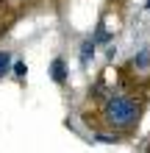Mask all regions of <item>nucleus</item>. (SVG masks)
<instances>
[{
  "label": "nucleus",
  "mask_w": 150,
  "mask_h": 153,
  "mask_svg": "<svg viewBox=\"0 0 150 153\" xmlns=\"http://www.w3.org/2000/svg\"><path fill=\"white\" fill-rule=\"evenodd\" d=\"M103 117L114 128H134L142 117V103L131 95H111L103 106Z\"/></svg>",
  "instance_id": "f257e3e1"
},
{
  "label": "nucleus",
  "mask_w": 150,
  "mask_h": 153,
  "mask_svg": "<svg viewBox=\"0 0 150 153\" xmlns=\"http://www.w3.org/2000/svg\"><path fill=\"white\" fill-rule=\"evenodd\" d=\"M50 78L56 81V84H67L69 73H67V61L61 59V56H56V59H53V64H50Z\"/></svg>",
  "instance_id": "f03ea898"
},
{
  "label": "nucleus",
  "mask_w": 150,
  "mask_h": 153,
  "mask_svg": "<svg viewBox=\"0 0 150 153\" xmlns=\"http://www.w3.org/2000/svg\"><path fill=\"white\" fill-rule=\"evenodd\" d=\"M128 67L136 70V73H145V70H150V48H142L134 59L128 61Z\"/></svg>",
  "instance_id": "7ed1b4c3"
},
{
  "label": "nucleus",
  "mask_w": 150,
  "mask_h": 153,
  "mask_svg": "<svg viewBox=\"0 0 150 153\" xmlns=\"http://www.w3.org/2000/svg\"><path fill=\"white\" fill-rule=\"evenodd\" d=\"M78 59H81V64H83V67H86V64H89V61L95 59V42H92V36L81 42V50H78Z\"/></svg>",
  "instance_id": "20e7f679"
},
{
  "label": "nucleus",
  "mask_w": 150,
  "mask_h": 153,
  "mask_svg": "<svg viewBox=\"0 0 150 153\" xmlns=\"http://www.w3.org/2000/svg\"><path fill=\"white\" fill-rule=\"evenodd\" d=\"M8 70H11V53H8V50H0V78L8 75Z\"/></svg>",
  "instance_id": "39448f33"
},
{
  "label": "nucleus",
  "mask_w": 150,
  "mask_h": 153,
  "mask_svg": "<svg viewBox=\"0 0 150 153\" xmlns=\"http://www.w3.org/2000/svg\"><path fill=\"white\" fill-rule=\"evenodd\" d=\"M14 73H17V78H25V73H28V67H25V61H14Z\"/></svg>",
  "instance_id": "423d86ee"
},
{
  "label": "nucleus",
  "mask_w": 150,
  "mask_h": 153,
  "mask_svg": "<svg viewBox=\"0 0 150 153\" xmlns=\"http://www.w3.org/2000/svg\"><path fill=\"white\" fill-rule=\"evenodd\" d=\"M95 139H98V142H109V145H111V142H120L117 137H106V134H98Z\"/></svg>",
  "instance_id": "0eeeda50"
},
{
  "label": "nucleus",
  "mask_w": 150,
  "mask_h": 153,
  "mask_svg": "<svg viewBox=\"0 0 150 153\" xmlns=\"http://www.w3.org/2000/svg\"><path fill=\"white\" fill-rule=\"evenodd\" d=\"M145 8H150V0H147V3H145Z\"/></svg>",
  "instance_id": "6e6552de"
}]
</instances>
